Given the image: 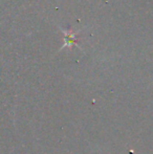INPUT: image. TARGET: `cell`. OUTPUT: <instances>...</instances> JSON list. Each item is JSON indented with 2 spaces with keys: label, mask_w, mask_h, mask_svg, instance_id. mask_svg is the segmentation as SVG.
<instances>
[{
  "label": "cell",
  "mask_w": 153,
  "mask_h": 154,
  "mask_svg": "<svg viewBox=\"0 0 153 154\" xmlns=\"http://www.w3.org/2000/svg\"><path fill=\"white\" fill-rule=\"evenodd\" d=\"M62 32L64 35V38H63V45L61 46V49H63L64 47H72V45L77 47H80L79 44H78V39H77V35L81 32V29L77 32H72V31H67V29H61Z\"/></svg>",
  "instance_id": "cell-1"
}]
</instances>
